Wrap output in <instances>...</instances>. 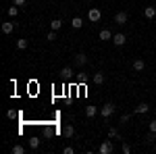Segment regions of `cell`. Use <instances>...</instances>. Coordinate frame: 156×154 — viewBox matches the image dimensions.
Here are the masks:
<instances>
[{"label": "cell", "mask_w": 156, "mask_h": 154, "mask_svg": "<svg viewBox=\"0 0 156 154\" xmlns=\"http://www.w3.org/2000/svg\"><path fill=\"white\" fill-rule=\"evenodd\" d=\"M146 142H148V144H154L156 142V133H154V131H150V133L146 135Z\"/></svg>", "instance_id": "cell-24"}, {"label": "cell", "mask_w": 156, "mask_h": 154, "mask_svg": "<svg viewBox=\"0 0 156 154\" xmlns=\"http://www.w3.org/2000/svg\"><path fill=\"white\" fill-rule=\"evenodd\" d=\"M108 138H110V140H121L119 129H117V127H110V129H108Z\"/></svg>", "instance_id": "cell-16"}, {"label": "cell", "mask_w": 156, "mask_h": 154, "mask_svg": "<svg viewBox=\"0 0 156 154\" xmlns=\"http://www.w3.org/2000/svg\"><path fill=\"white\" fill-rule=\"evenodd\" d=\"M98 115V108L96 106H85V117L87 119H94Z\"/></svg>", "instance_id": "cell-15"}, {"label": "cell", "mask_w": 156, "mask_h": 154, "mask_svg": "<svg viewBox=\"0 0 156 154\" xmlns=\"http://www.w3.org/2000/svg\"><path fill=\"white\" fill-rule=\"evenodd\" d=\"M115 23L117 25H127L129 23V13L127 11H119L115 15Z\"/></svg>", "instance_id": "cell-1"}, {"label": "cell", "mask_w": 156, "mask_h": 154, "mask_svg": "<svg viewBox=\"0 0 156 154\" xmlns=\"http://www.w3.org/2000/svg\"><path fill=\"white\" fill-rule=\"evenodd\" d=\"M148 110H150V106H148L146 102H142V104L135 106V113H137V115H144V113H148Z\"/></svg>", "instance_id": "cell-19"}, {"label": "cell", "mask_w": 156, "mask_h": 154, "mask_svg": "<svg viewBox=\"0 0 156 154\" xmlns=\"http://www.w3.org/2000/svg\"><path fill=\"white\" fill-rule=\"evenodd\" d=\"M148 129L156 133V121H150V123H148Z\"/></svg>", "instance_id": "cell-27"}, {"label": "cell", "mask_w": 156, "mask_h": 154, "mask_svg": "<svg viewBox=\"0 0 156 154\" xmlns=\"http://www.w3.org/2000/svg\"><path fill=\"white\" fill-rule=\"evenodd\" d=\"M121 150H123L125 154H129V152H131V146H129V144H123V148H121Z\"/></svg>", "instance_id": "cell-28"}, {"label": "cell", "mask_w": 156, "mask_h": 154, "mask_svg": "<svg viewBox=\"0 0 156 154\" xmlns=\"http://www.w3.org/2000/svg\"><path fill=\"white\" fill-rule=\"evenodd\" d=\"M6 117H9V119H17V113H15V110H9Z\"/></svg>", "instance_id": "cell-31"}, {"label": "cell", "mask_w": 156, "mask_h": 154, "mask_svg": "<svg viewBox=\"0 0 156 154\" xmlns=\"http://www.w3.org/2000/svg\"><path fill=\"white\" fill-rule=\"evenodd\" d=\"M17 48H19V50H27V48H29V40H25V38L17 40Z\"/></svg>", "instance_id": "cell-18"}, {"label": "cell", "mask_w": 156, "mask_h": 154, "mask_svg": "<svg viewBox=\"0 0 156 154\" xmlns=\"http://www.w3.org/2000/svg\"><path fill=\"white\" fill-rule=\"evenodd\" d=\"M112 36H115V34H112L110 29H102V31L98 34V40H100V42H108V40H112Z\"/></svg>", "instance_id": "cell-7"}, {"label": "cell", "mask_w": 156, "mask_h": 154, "mask_svg": "<svg viewBox=\"0 0 156 154\" xmlns=\"http://www.w3.org/2000/svg\"><path fill=\"white\" fill-rule=\"evenodd\" d=\"M87 79H90V77H87L85 73H77V83H81V85H83V83L87 81Z\"/></svg>", "instance_id": "cell-23"}, {"label": "cell", "mask_w": 156, "mask_h": 154, "mask_svg": "<svg viewBox=\"0 0 156 154\" xmlns=\"http://www.w3.org/2000/svg\"><path fill=\"white\" fill-rule=\"evenodd\" d=\"M144 17H146V19H154V17H156V9H154V6H146V9H144Z\"/></svg>", "instance_id": "cell-14"}, {"label": "cell", "mask_w": 156, "mask_h": 154, "mask_svg": "<svg viewBox=\"0 0 156 154\" xmlns=\"http://www.w3.org/2000/svg\"><path fill=\"white\" fill-rule=\"evenodd\" d=\"M46 40H48V42H54V40H56V31H54V29H50L48 34H46Z\"/></svg>", "instance_id": "cell-25"}, {"label": "cell", "mask_w": 156, "mask_h": 154, "mask_svg": "<svg viewBox=\"0 0 156 154\" xmlns=\"http://www.w3.org/2000/svg\"><path fill=\"white\" fill-rule=\"evenodd\" d=\"M73 63H75V67H83L85 63H87V56H85L83 52H77L75 59H73Z\"/></svg>", "instance_id": "cell-6"}, {"label": "cell", "mask_w": 156, "mask_h": 154, "mask_svg": "<svg viewBox=\"0 0 156 154\" xmlns=\"http://www.w3.org/2000/svg\"><path fill=\"white\" fill-rule=\"evenodd\" d=\"M121 123H129V115H127V113L121 115Z\"/></svg>", "instance_id": "cell-30"}, {"label": "cell", "mask_w": 156, "mask_h": 154, "mask_svg": "<svg viewBox=\"0 0 156 154\" xmlns=\"http://www.w3.org/2000/svg\"><path fill=\"white\" fill-rule=\"evenodd\" d=\"M75 152V150H73L71 146H65V148H62V154H73Z\"/></svg>", "instance_id": "cell-26"}, {"label": "cell", "mask_w": 156, "mask_h": 154, "mask_svg": "<svg viewBox=\"0 0 156 154\" xmlns=\"http://www.w3.org/2000/svg\"><path fill=\"white\" fill-rule=\"evenodd\" d=\"M60 133H62V138H73V135H75V127H73V125H65V127L60 129Z\"/></svg>", "instance_id": "cell-10"}, {"label": "cell", "mask_w": 156, "mask_h": 154, "mask_svg": "<svg viewBox=\"0 0 156 154\" xmlns=\"http://www.w3.org/2000/svg\"><path fill=\"white\" fill-rule=\"evenodd\" d=\"M104 79H106V77H104V73H102V71H96L94 75H92V83H96V85H102Z\"/></svg>", "instance_id": "cell-8"}, {"label": "cell", "mask_w": 156, "mask_h": 154, "mask_svg": "<svg viewBox=\"0 0 156 154\" xmlns=\"http://www.w3.org/2000/svg\"><path fill=\"white\" fill-rule=\"evenodd\" d=\"M12 31H15V23H12V21H4V23H2V34L11 36Z\"/></svg>", "instance_id": "cell-9"}, {"label": "cell", "mask_w": 156, "mask_h": 154, "mask_svg": "<svg viewBox=\"0 0 156 154\" xmlns=\"http://www.w3.org/2000/svg\"><path fill=\"white\" fill-rule=\"evenodd\" d=\"M60 27H62V21H60V19H52V21H50V29H54V31H58Z\"/></svg>", "instance_id": "cell-20"}, {"label": "cell", "mask_w": 156, "mask_h": 154, "mask_svg": "<svg viewBox=\"0 0 156 154\" xmlns=\"http://www.w3.org/2000/svg\"><path fill=\"white\" fill-rule=\"evenodd\" d=\"M6 13H9V17H11V19H15V17L19 15V6H17V4H12V6L6 9Z\"/></svg>", "instance_id": "cell-17"}, {"label": "cell", "mask_w": 156, "mask_h": 154, "mask_svg": "<svg viewBox=\"0 0 156 154\" xmlns=\"http://www.w3.org/2000/svg\"><path fill=\"white\" fill-rule=\"evenodd\" d=\"M85 2H90V0H85Z\"/></svg>", "instance_id": "cell-32"}, {"label": "cell", "mask_w": 156, "mask_h": 154, "mask_svg": "<svg viewBox=\"0 0 156 154\" xmlns=\"http://www.w3.org/2000/svg\"><path fill=\"white\" fill-rule=\"evenodd\" d=\"M125 42H127V36H125L123 31H119V34L112 36V44H115V46H123Z\"/></svg>", "instance_id": "cell-5"}, {"label": "cell", "mask_w": 156, "mask_h": 154, "mask_svg": "<svg viewBox=\"0 0 156 154\" xmlns=\"http://www.w3.org/2000/svg\"><path fill=\"white\" fill-rule=\"evenodd\" d=\"M144 69H146V60H142V59L133 60V71H144Z\"/></svg>", "instance_id": "cell-11"}, {"label": "cell", "mask_w": 156, "mask_h": 154, "mask_svg": "<svg viewBox=\"0 0 156 154\" xmlns=\"http://www.w3.org/2000/svg\"><path fill=\"white\" fill-rule=\"evenodd\" d=\"M25 152H27V150H25L21 144H15V146H12V154H25Z\"/></svg>", "instance_id": "cell-21"}, {"label": "cell", "mask_w": 156, "mask_h": 154, "mask_svg": "<svg viewBox=\"0 0 156 154\" xmlns=\"http://www.w3.org/2000/svg\"><path fill=\"white\" fill-rule=\"evenodd\" d=\"M71 27L73 29H81V27H83V19H81V17H73L71 19Z\"/></svg>", "instance_id": "cell-12"}, {"label": "cell", "mask_w": 156, "mask_h": 154, "mask_svg": "<svg viewBox=\"0 0 156 154\" xmlns=\"http://www.w3.org/2000/svg\"><path fill=\"white\" fill-rule=\"evenodd\" d=\"M40 148V138L37 135H31L29 138V150H37Z\"/></svg>", "instance_id": "cell-13"}, {"label": "cell", "mask_w": 156, "mask_h": 154, "mask_svg": "<svg viewBox=\"0 0 156 154\" xmlns=\"http://www.w3.org/2000/svg\"><path fill=\"white\" fill-rule=\"evenodd\" d=\"M62 77H65V79H69V77H73V69L71 67H62Z\"/></svg>", "instance_id": "cell-22"}, {"label": "cell", "mask_w": 156, "mask_h": 154, "mask_svg": "<svg viewBox=\"0 0 156 154\" xmlns=\"http://www.w3.org/2000/svg\"><path fill=\"white\" fill-rule=\"evenodd\" d=\"M12 4H17V6H25L27 0H12Z\"/></svg>", "instance_id": "cell-29"}, {"label": "cell", "mask_w": 156, "mask_h": 154, "mask_svg": "<svg viewBox=\"0 0 156 154\" xmlns=\"http://www.w3.org/2000/svg\"><path fill=\"white\" fill-rule=\"evenodd\" d=\"M112 150H115V146H112V140H106V142L100 144V148H98V152L100 154H112Z\"/></svg>", "instance_id": "cell-3"}, {"label": "cell", "mask_w": 156, "mask_h": 154, "mask_svg": "<svg viewBox=\"0 0 156 154\" xmlns=\"http://www.w3.org/2000/svg\"><path fill=\"white\" fill-rule=\"evenodd\" d=\"M112 113H115V104H112V102H106V104H102V108H100V115H102L104 119H108L110 115H112Z\"/></svg>", "instance_id": "cell-4"}, {"label": "cell", "mask_w": 156, "mask_h": 154, "mask_svg": "<svg viewBox=\"0 0 156 154\" xmlns=\"http://www.w3.org/2000/svg\"><path fill=\"white\" fill-rule=\"evenodd\" d=\"M87 19H90L92 23H98V21L102 19V11L96 9V6H94V9H90V11H87Z\"/></svg>", "instance_id": "cell-2"}]
</instances>
